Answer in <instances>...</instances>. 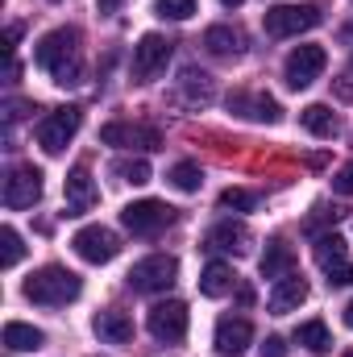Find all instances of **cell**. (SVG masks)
Returning a JSON list of instances; mask_svg holds the SVG:
<instances>
[{"mask_svg": "<svg viewBox=\"0 0 353 357\" xmlns=\"http://www.w3.org/2000/svg\"><path fill=\"white\" fill-rule=\"evenodd\" d=\"M0 195H4V208H13V212L33 208L42 199V171L38 167H13L4 175V191Z\"/></svg>", "mask_w": 353, "mask_h": 357, "instance_id": "obj_10", "label": "cell"}, {"mask_svg": "<svg viewBox=\"0 0 353 357\" xmlns=\"http://www.w3.org/2000/svg\"><path fill=\"white\" fill-rule=\"evenodd\" d=\"M171 63V42L163 33H142V42L133 46V75L137 79H158Z\"/></svg>", "mask_w": 353, "mask_h": 357, "instance_id": "obj_11", "label": "cell"}, {"mask_svg": "<svg viewBox=\"0 0 353 357\" xmlns=\"http://www.w3.org/2000/svg\"><path fill=\"white\" fill-rule=\"evenodd\" d=\"M125 0H96V8H100V17H112L117 8H121Z\"/></svg>", "mask_w": 353, "mask_h": 357, "instance_id": "obj_37", "label": "cell"}, {"mask_svg": "<svg viewBox=\"0 0 353 357\" xmlns=\"http://www.w3.org/2000/svg\"><path fill=\"white\" fill-rule=\"evenodd\" d=\"M71 250H75L84 262H91V266H104V262H112V258L121 254V241H117L112 229L88 225V229H80V233L71 237Z\"/></svg>", "mask_w": 353, "mask_h": 357, "instance_id": "obj_9", "label": "cell"}, {"mask_svg": "<svg viewBox=\"0 0 353 357\" xmlns=\"http://www.w3.org/2000/svg\"><path fill=\"white\" fill-rule=\"evenodd\" d=\"M167 178H171V187H175V191H200V183H204V171H200L195 162H175Z\"/></svg>", "mask_w": 353, "mask_h": 357, "instance_id": "obj_29", "label": "cell"}, {"mask_svg": "<svg viewBox=\"0 0 353 357\" xmlns=\"http://www.w3.org/2000/svg\"><path fill=\"white\" fill-rule=\"evenodd\" d=\"M179 100L187 108H208L216 100V79L208 71H200V67H183V75H179Z\"/></svg>", "mask_w": 353, "mask_h": 357, "instance_id": "obj_17", "label": "cell"}, {"mask_svg": "<svg viewBox=\"0 0 353 357\" xmlns=\"http://www.w3.org/2000/svg\"><path fill=\"white\" fill-rule=\"evenodd\" d=\"M329 282H333V287H345V282H353V266L337 270V274H333V278H329Z\"/></svg>", "mask_w": 353, "mask_h": 357, "instance_id": "obj_38", "label": "cell"}, {"mask_svg": "<svg viewBox=\"0 0 353 357\" xmlns=\"http://www.w3.org/2000/svg\"><path fill=\"white\" fill-rule=\"evenodd\" d=\"M0 341H4V349H8V354H38V349L46 345V333H42V328H33V324L8 320Z\"/></svg>", "mask_w": 353, "mask_h": 357, "instance_id": "obj_21", "label": "cell"}, {"mask_svg": "<svg viewBox=\"0 0 353 357\" xmlns=\"http://www.w3.org/2000/svg\"><path fill=\"white\" fill-rule=\"evenodd\" d=\"M33 63L54 79V84H63V88H71V84H80L84 79V54H80V29H50L42 42H38V50H33Z\"/></svg>", "mask_w": 353, "mask_h": 357, "instance_id": "obj_1", "label": "cell"}, {"mask_svg": "<svg viewBox=\"0 0 353 357\" xmlns=\"http://www.w3.org/2000/svg\"><path fill=\"white\" fill-rule=\"evenodd\" d=\"M250 341H254V324L241 320V316H225L216 324V337H212L216 354H225V357H241L250 349Z\"/></svg>", "mask_w": 353, "mask_h": 357, "instance_id": "obj_16", "label": "cell"}, {"mask_svg": "<svg viewBox=\"0 0 353 357\" xmlns=\"http://www.w3.org/2000/svg\"><path fill=\"white\" fill-rule=\"evenodd\" d=\"M262 357H287V341H283V337H266L262 341Z\"/></svg>", "mask_w": 353, "mask_h": 357, "instance_id": "obj_34", "label": "cell"}, {"mask_svg": "<svg viewBox=\"0 0 353 357\" xmlns=\"http://www.w3.org/2000/svg\"><path fill=\"white\" fill-rule=\"evenodd\" d=\"M91 328H96V337H100V341H112V345H129V341H133V320H129L125 312H117V307L96 312Z\"/></svg>", "mask_w": 353, "mask_h": 357, "instance_id": "obj_20", "label": "cell"}, {"mask_svg": "<svg viewBox=\"0 0 353 357\" xmlns=\"http://www.w3.org/2000/svg\"><path fill=\"white\" fill-rule=\"evenodd\" d=\"M204 245H208V250H216V254H233V258H241V254H250L254 233H250V225H246V220H220V225H212V229H208Z\"/></svg>", "mask_w": 353, "mask_h": 357, "instance_id": "obj_13", "label": "cell"}, {"mask_svg": "<svg viewBox=\"0 0 353 357\" xmlns=\"http://www.w3.org/2000/svg\"><path fill=\"white\" fill-rule=\"evenodd\" d=\"M204 50L216 59H237L246 50V33L233 25H212V29H204Z\"/></svg>", "mask_w": 353, "mask_h": 357, "instance_id": "obj_19", "label": "cell"}, {"mask_svg": "<svg viewBox=\"0 0 353 357\" xmlns=\"http://www.w3.org/2000/svg\"><path fill=\"white\" fill-rule=\"evenodd\" d=\"M21 254H25V245H21V233L4 225V229H0V266L13 270L17 262H21Z\"/></svg>", "mask_w": 353, "mask_h": 357, "instance_id": "obj_28", "label": "cell"}, {"mask_svg": "<svg viewBox=\"0 0 353 357\" xmlns=\"http://www.w3.org/2000/svg\"><path fill=\"white\" fill-rule=\"evenodd\" d=\"M299 121H303V129L316 133V137H337V133H341V121L333 116L329 104H308V108L299 112Z\"/></svg>", "mask_w": 353, "mask_h": 357, "instance_id": "obj_25", "label": "cell"}, {"mask_svg": "<svg viewBox=\"0 0 353 357\" xmlns=\"http://www.w3.org/2000/svg\"><path fill=\"white\" fill-rule=\"evenodd\" d=\"M324 21V13L316 8V4H270L262 17V29L266 38H295V33H303V29H316Z\"/></svg>", "mask_w": 353, "mask_h": 357, "instance_id": "obj_3", "label": "cell"}, {"mask_svg": "<svg viewBox=\"0 0 353 357\" xmlns=\"http://www.w3.org/2000/svg\"><path fill=\"white\" fill-rule=\"evenodd\" d=\"M233 287H237V274H233V266H225V262H208L204 274H200V295H208V299H220Z\"/></svg>", "mask_w": 353, "mask_h": 357, "instance_id": "obj_24", "label": "cell"}, {"mask_svg": "<svg viewBox=\"0 0 353 357\" xmlns=\"http://www.w3.org/2000/svg\"><path fill=\"white\" fill-rule=\"evenodd\" d=\"M125 278H129L133 291H142V295H158V291H167V287L179 278V262L171 258V254H150V258L133 262V270H129Z\"/></svg>", "mask_w": 353, "mask_h": 357, "instance_id": "obj_6", "label": "cell"}, {"mask_svg": "<svg viewBox=\"0 0 353 357\" xmlns=\"http://www.w3.org/2000/svg\"><path fill=\"white\" fill-rule=\"evenodd\" d=\"M25 112H38V108H33V104H25V100H8V104H4V125L21 121Z\"/></svg>", "mask_w": 353, "mask_h": 357, "instance_id": "obj_32", "label": "cell"}, {"mask_svg": "<svg viewBox=\"0 0 353 357\" xmlns=\"http://www.w3.org/2000/svg\"><path fill=\"white\" fill-rule=\"evenodd\" d=\"M254 204H258V195L246 191V187H225L220 191V208H229V212H250Z\"/></svg>", "mask_w": 353, "mask_h": 357, "instance_id": "obj_30", "label": "cell"}, {"mask_svg": "<svg viewBox=\"0 0 353 357\" xmlns=\"http://www.w3.org/2000/svg\"><path fill=\"white\" fill-rule=\"evenodd\" d=\"M112 175H121V183L142 187V183H150V162L146 158H121V162H112Z\"/></svg>", "mask_w": 353, "mask_h": 357, "instance_id": "obj_27", "label": "cell"}, {"mask_svg": "<svg viewBox=\"0 0 353 357\" xmlns=\"http://www.w3.org/2000/svg\"><path fill=\"white\" fill-rule=\"evenodd\" d=\"M333 191H341V195H353V162H345V167L333 175Z\"/></svg>", "mask_w": 353, "mask_h": 357, "instance_id": "obj_33", "label": "cell"}, {"mask_svg": "<svg viewBox=\"0 0 353 357\" xmlns=\"http://www.w3.org/2000/svg\"><path fill=\"white\" fill-rule=\"evenodd\" d=\"M324 67H329V54H324V46H295V50L287 54V67H283V75H287V88H295V91L312 88V84L324 75Z\"/></svg>", "mask_w": 353, "mask_h": 357, "instance_id": "obj_7", "label": "cell"}, {"mask_svg": "<svg viewBox=\"0 0 353 357\" xmlns=\"http://www.w3.org/2000/svg\"><path fill=\"white\" fill-rule=\"evenodd\" d=\"M295 341H299L308 354H329V349H333V333H329L324 320H308V324H299V328H295Z\"/></svg>", "mask_w": 353, "mask_h": 357, "instance_id": "obj_26", "label": "cell"}, {"mask_svg": "<svg viewBox=\"0 0 353 357\" xmlns=\"http://www.w3.org/2000/svg\"><path fill=\"white\" fill-rule=\"evenodd\" d=\"M345 324H350V328H353V299H350V303H345Z\"/></svg>", "mask_w": 353, "mask_h": 357, "instance_id": "obj_39", "label": "cell"}, {"mask_svg": "<svg viewBox=\"0 0 353 357\" xmlns=\"http://www.w3.org/2000/svg\"><path fill=\"white\" fill-rule=\"evenodd\" d=\"M229 112L246 116V121H262V125H278L283 121V108L274 96H262V91H233L229 96Z\"/></svg>", "mask_w": 353, "mask_h": 357, "instance_id": "obj_14", "label": "cell"}, {"mask_svg": "<svg viewBox=\"0 0 353 357\" xmlns=\"http://www.w3.org/2000/svg\"><path fill=\"white\" fill-rule=\"evenodd\" d=\"M308 299V282H303V274H283L278 282H274V291H270V299H266V307H270V316H287V312H295L299 303Z\"/></svg>", "mask_w": 353, "mask_h": 357, "instance_id": "obj_18", "label": "cell"}, {"mask_svg": "<svg viewBox=\"0 0 353 357\" xmlns=\"http://www.w3.org/2000/svg\"><path fill=\"white\" fill-rule=\"evenodd\" d=\"M345 357H353V349H350V354H345Z\"/></svg>", "mask_w": 353, "mask_h": 357, "instance_id": "obj_41", "label": "cell"}, {"mask_svg": "<svg viewBox=\"0 0 353 357\" xmlns=\"http://www.w3.org/2000/svg\"><path fill=\"white\" fill-rule=\"evenodd\" d=\"M21 291H25V299L38 303V307H67L71 299H80L84 282H80L75 270H67V266H42L25 278Z\"/></svg>", "mask_w": 353, "mask_h": 357, "instance_id": "obj_2", "label": "cell"}, {"mask_svg": "<svg viewBox=\"0 0 353 357\" xmlns=\"http://www.w3.org/2000/svg\"><path fill=\"white\" fill-rule=\"evenodd\" d=\"M316 266L324 270L329 278H333L337 270H345V237L320 233V237H316Z\"/></svg>", "mask_w": 353, "mask_h": 357, "instance_id": "obj_23", "label": "cell"}, {"mask_svg": "<svg viewBox=\"0 0 353 357\" xmlns=\"http://www.w3.org/2000/svg\"><path fill=\"white\" fill-rule=\"evenodd\" d=\"M80 125H84V112H80L75 104L54 108L50 116H42V121H38V146H42L46 154H63V150H67V142L80 133Z\"/></svg>", "mask_w": 353, "mask_h": 357, "instance_id": "obj_5", "label": "cell"}, {"mask_svg": "<svg viewBox=\"0 0 353 357\" xmlns=\"http://www.w3.org/2000/svg\"><path fill=\"white\" fill-rule=\"evenodd\" d=\"M17 38H21V25H8V29H4V50H8V54H13Z\"/></svg>", "mask_w": 353, "mask_h": 357, "instance_id": "obj_36", "label": "cell"}, {"mask_svg": "<svg viewBox=\"0 0 353 357\" xmlns=\"http://www.w3.org/2000/svg\"><path fill=\"white\" fill-rule=\"evenodd\" d=\"M100 142H104V146H129V150H158V146H163V133L150 129V125L112 121V125L100 129Z\"/></svg>", "mask_w": 353, "mask_h": 357, "instance_id": "obj_12", "label": "cell"}, {"mask_svg": "<svg viewBox=\"0 0 353 357\" xmlns=\"http://www.w3.org/2000/svg\"><path fill=\"white\" fill-rule=\"evenodd\" d=\"M333 91H337V100L353 104V75H341V79H333Z\"/></svg>", "mask_w": 353, "mask_h": 357, "instance_id": "obj_35", "label": "cell"}, {"mask_svg": "<svg viewBox=\"0 0 353 357\" xmlns=\"http://www.w3.org/2000/svg\"><path fill=\"white\" fill-rule=\"evenodd\" d=\"M96 199H100V191H96V178L88 175V167H75L67 183H63V208H67V216H84L96 208Z\"/></svg>", "mask_w": 353, "mask_h": 357, "instance_id": "obj_15", "label": "cell"}, {"mask_svg": "<svg viewBox=\"0 0 353 357\" xmlns=\"http://www.w3.org/2000/svg\"><path fill=\"white\" fill-rule=\"evenodd\" d=\"M258 270H262V278H283V274H291L295 270V250L283 241V237H274V241H266V254L262 262H258Z\"/></svg>", "mask_w": 353, "mask_h": 357, "instance_id": "obj_22", "label": "cell"}, {"mask_svg": "<svg viewBox=\"0 0 353 357\" xmlns=\"http://www.w3.org/2000/svg\"><path fill=\"white\" fill-rule=\"evenodd\" d=\"M220 4H225V8H237V4H241V0H220Z\"/></svg>", "mask_w": 353, "mask_h": 357, "instance_id": "obj_40", "label": "cell"}, {"mask_svg": "<svg viewBox=\"0 0 353 357\" xmlns=\"http://www.w3.org/2000/svg\"><path fill=\"white\" fill-rule=\"evenodd\" d=\"M146 328H150L154 341H163V345H179V341L187 337V303H179V299L154 303L150 316H146Z\"/></svg>", "mask_w": 353, "mask_h": 357, "instance_id": "obj_8", "label": "cell"}, {"mask_svg": "<svg viewBox=\"0 0 353 357\" xmlns=\"http://www.w3.org/2000/svg\"><path fill=\"white\" fill-rule=\"evenodd\" d=\"M121 225H125L133 237H158L163 229L175 225V208L163 204V199H133V204L121 212Z\"/></svg>", "mask_w": 353, "mask_h": 357, "instance_id": "obj_4", "label": "cell"}, {"mask_svg": "<svg viewBox=\"0 0 353 357\" xmlns=\"http://www.w3.org/2000/svg\"><path fill=\"white\" fill-rule=\"evenodd\" d=\"M154 13L171 17V21H187L195 13V0H154Z\"/></svg>", "mask_w": 353, "mask_h": 357, "instance_id": "obj_31", "label": "cell"}]
</instances>
